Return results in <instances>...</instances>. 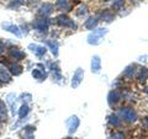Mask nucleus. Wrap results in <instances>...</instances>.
I'll return each instance as SVG.
<instances>
[{"instance_id": "7ed1b4c3", "label": "nucleus", "mask_w": 148, "mask_h": 139, "mask_svg": "<svg viewBox=\"0 0 148 139\" xmlns=\"http://www.w3.org/2000/svg\"><path fill=\"white\" fill-rule=\"evenodd\" d=\"M57 22H58V24L61 25V26L67 27V29H73V30L77 29L75 22H74L73 20H71L69 17L64 16V15H59V16L57 17Z\"/></svg>"}, {"instance_id": "f03ea898", "label": "nucleus", "mask_w": 148, "mask_h": 139, "mask_svg": "<svg viewBox=\"0 0 148 139\" xmlns=\"http://www.w3.org/2000/svg\"><path fill=\"white\" fill-rule=\"evenodd\" d=\"M120 114L123 118V121H126L128 123H133L137 121V113L136 111L131 107H125L120 110Z\"/></svg>"}, {"instance_id": "f3484780", "label": "nucleus", "mask_w": 148, "mask_h": 139, "mask_svg": "<svg viewBox=\"0 0 148 139\" xmlns=\"http://www.w3.org/2000/svg\"><path fill=\"white\" fill-rule=\"evenodd\" d=\"M32 75H34L35 79H38V80H43L47 76V74L45 73L43 69H35L34 72H32Z\"/></svg>"}, {"instance_id": "aec40b11", "label": "nucleus", "mask_w": 148, "mask_h": 139, "mask_svg": "<svg viewBox=\"0 0 148 139\" xmlns=\"http://www.w3.org/2000/svg\"><path fill=\"white\" fill-rule=\"evenodd\" d=\"M9 70H10V73L14 74V75H18V74H21V72H22V67L18 65V64H10V65H9Z\"/></svg>"}, {"instance_id": "412c9836", "label": "nucleus", "mask_w": 148, "mask_h": 139, "mask_svg": "<svg viewBox=\"0 0 148 139\" xmlns=\"http://www.w3.org/2000/svg\"><path fill=\"white\" fill-rule=\"evenodd\" d=\"M101 17H103V20H105L106 22H110V21L114 20V14L110 12V11H104Z\"/></svg>"}, {"instance_id": "cd10ccee", "label": "nucleus", "mask_w": 148, "mask_h": 139, "mask_svg": "<svg viewBox=\"0 0 148 139\" xmlns=\"http://www.w3.org/2000/svg\"><path fill=\"white\" fill-rule=\"evenodd\" d=\"M4 49H5V46H4V43L1 42V41H0V53H1Z\"/></svg>"}, {"instance_id": "20e7f679", "label": "nucleus", "mask_w": 148, "mask_h": 139, "mask_svg": "<svg viewBox=\"0 0 148 139\" xmlns=\"http://www.w3.org/2000/svg\"><path fill=\"white\" fill-rule=\"evenodd\" d=\"M83 78H84V70H83L82 68H78V69H77V72L74 73L73 80H72V86L74 87V89L80 85V82H82V80H83Z\"/></svg>"}, {"instance_id": "c85d7f7f", "label": "nucleus", "mask_w": 148, "mask_h": 139, "mask_svg": "<svg viewBox=\"0 0 148 139\" xmlns=\"http://www.w3.org/2000/svg\"><path fill=\"white\" fill-rule=\"evenodd\" d=\"M146 92H148V86H147V87H146Z\"/></svg>"}, {"instance_id": "c756f323", "label": "nucleus", "mask_w": 148, "mask_h": 139, "mask_svg": "<svg viewBox=\"0 0 148 139\" xmlns=\"http://www.w3.org/2000/svg\"><path fill=\"white\" fill-rule=\"evenodd\" d=\"M0 86H1V81H0Z\"/></svg>"}, {"instance_id": "a878e982", "label": "nucleus", "mask_w": 148, "mask_h": 139, "mask_svg": "<svg viewBox=\"0 0 148 139\" xmlns=\"http://www.w3.org/2000/svg\"><path fill=\"white\" fill-rule=\"evenodd\" d=\"M80 11H78L77 14H78V16H83V15H85V12H86V7L85 6H82L80 9H79Z\"/></svg>"}, {"instance_id": "39448f33", "label": "nucleus", "mask_w": 148, "mask_h": 139, "mask_svg": "<svg viewBox=\"0 0 148 139\" xmlns=\"http://www.w3.org/2000/svg\"><path fill=\"white\" fill-rule=\"evenodd\" d=\"M79 123H80V121H79V118L77 117V116H73V117H71L67 121V126H68V131H69V133H74L77 131V128L79 127Z\"/></svg>"}, {"instance_id": "f8f14e48", "label": "nucleus", "mask_w": 148, "mask_h": 139, "mask_svg": "<svg viewBox=\"0 0 148 139\" xmlns=\"http://www.w3.org/2000/svg\"><path fill=\"white\" fill-rule=\"evenodd\" d=\"M147 78H148L147 68L142 67V68L138 69V70H137V79H138V81H140V82H145L147 80Z\"/></svg>"}, {"instance_id": "1a4fd4ad", "label": "nucleus", "mask_w": 148, "mask_h": 139, "mask_svg": "<svg viewBox=\"0 0 148 139\" xmlns=\"http://www.w3.org/2000/svg\"><path fill=\"white\" fill-rule=\"evenodd\" d=\"M100 70H101V59L99 55H94L91 59V72L96 74Z\"/></svg>"}, {"instance_id": "9b49d317", "label": "nucleus", "mask_w": 148, "mask_h": 139, "mask_svg": "<svg viewBox=\"0 0 148 139\" xmlns=\"http://www.w3.org/2000/svg\"><path fill=\"white\" fill-rule=\"evenodd\" d=\"M53 9H54V6L52 5V4L46 3L40 7V14L41 15H43V16H47V15H49V14H52Z\"/></svg>"}, {"instance_id": "2eb2a0df", "label": "nucleus", "mask_w": 148, "mask_h": 139, "mask_svg": "<svg viewBox=\"0 0 148 139\" xmlns=\"http://www.w3.org/2000/svg\"><path fill=\"white\" fill-rule=\"evenodd\" d=\"M10 55L12 58H15V59H22V58H25V53L22 52L21 49H18L16 47H12L10 49Z\"/></svg>"}, {"instance_id": "a211bd4d", "label": "nucleus", "mask_w": 148, "mask_h": 139, "mask_svg": "<svg viewBox=\"0 0 148 139\" xmlns=\"http://www.w3.org/2000/svg\"><path fill=\"white\" fill-rule=\"evenodd\" d=\"M109 123L114 127H119V126H121V118H119L116 114H110L109 116Z\"/></svg>"}, {"instance_id": "423d86ee", "label": "nucleus", "mask_w": 148, "mask_h": 139, "mask_svg": "<svg viewBox=\"0 0 148 139\" xmlns=\"http://www.w3.org/2000/svg\"><path fill=\"white\" fill-rule=\"evenodd\" d=\"M34 27L38 31H47L48 20L47 18H37V20L34 21Z\"/></svg>"}, {"instance_id": "bb28decb", "label": "nucleus", "mask_w": 148, "mask_h": 139, "mask_svg": "<svg viewBox=\"0 0 148 139\" xmlns=\"http://www.w3.org/2000/svg\"><path fill=\"white\" fill-rule=\"evenodd\" d=\"M143 126L148 128V117H146L145 119H143Z\"/></svg>"}, {"instance_id": "6e6552de", "label": "nucleus", "mask_w": 148, "mask_h": 139, "mask_svg": "<svg viewBox=\"0 0 148 139\" xmlns=\"http://www.w3.org/2000/svg\"><path fill=\"white\" fill-rule=\"evenodd\" d=\"M137 67H136V64H130L128 67H126V69L123 70L122 73V76L123 78H127V79H131L136 75V73H137Z\"/></svg>"}, {"instance_id": "4468645a", "label": "nucleus", "mask_w": 148, "mask_h": 139, "mask_svg": "<svg viewBox=\"0 0 148 139\" xmlns=\"http://www.w3.org/2000/svg\"><path fill=\"white\" fill-rule=\"evenodd\" d=\"M10 78H11L10 73L6 70V68H5V67L0 64V80H3V81H6V82H8V81H10Z\"/></svg>"}, {"instance_id": "f257e3e1", "label": "nucleus", "mask_w": 148, "mask_h": 139, "mask_svg": "<svg viewBox=\"0 0 148 139\" xmlns=\"http://www.w3.org/2000/svg\"><path fill=\"white\" fill-rule=\"evenodd\" d=\"M108 33V30L106 29H98V30H94L91 32V33L88 36V43L89 44H99L100 40L103 38V37Z\"/></svg>"}, {"instance_id": "9d476101", "label": "nucleus", "mask_w": 148, "mask_h": 139, "mask_svg": "<svg viewBox=\"0 0 148 139\" xmlns=\"http://www.w3.org/2000/svg\"><path fill=\"white\" fill-rule=\"evenodd\" d=\"M29 49H31V52H34L37 57H42V55L46 53V49L42 46H38V44H30L29 46Z\"/></svg>"}, {"instance_id": "5701e85b", "label": "nucleus", "mask_w": 148, "mask_h": 139, "mask_svg": "<svg viewBox=\"0 0 148 139\" xmlns=\"http://www.w3.org/2000/svg\"><path fill=\"white\" fill-rule=\"evenodd\" d=\"M29 111H30V108L27 107V106H21V108H20V111H18V116H20V118H24L25 116L29 113Z\"/></svg>"}, {"instance_id": "0eeeda50", "label": "nucleus", "mask_w": 148, "mask_h": 139, "mask_svg": "<svg viewBox=\"0 0 148 139\" xmlns=\"http://www.w3.org/2000/svg\"><path fill=\"white\" fill-rule=\"evenodd\" d=\"M120 99H121V94L117 90H112V91H110V94L108 96V102L110 106H114L119 102Z\"/></svg>"}, {"instance_id": "6ab92c4d", "label": "nucleus", "mask_w": 148, "mask_h": 139, "mask_svg": "<svg viewBox=\"0 0 148 139\" xmlns=\"http://www.w3.org/2000/svg\"><path fill=\"white\" fill-rule=\"evenodd\" d=\"M58 10H68L71 5H69V0H58L57 4H56Z\"/></svg>"}, {"instance_id": "393cba45", "label": "nucleus", "mask_w": 148, "mask_h": 139, "mask_svg": "<svg viewBox=\"0 0 148 139\" xmlns=\"http://www.w3.org/2000/svg\"><path fill=\"white\" fill-rule=\"evenodd\" d=\"M108 139H125V136L122 133H114V134H111V136L108 138Z\"/></svg>"}, {"instance_id": "4be33fe9", "label": "nucleus", "mask_w": 148, "mask_h": 139, "mask_svg": "<svg viewBox=\"0 0 148 139\" xmlns=\"http://www.w3.org/2000/svg\"><path fill=\"white\" fill-rule=\"evenodd\" d=\"M46 43H47V46H49V47H51V50H52V53H53L54 55L58 54V44H57V43L52 42V41H47Z\"/></svg>"}, {"instance_id": "dca6fc26", "label": "nucleus", "mask_w": 148, "mask_h": 139, "mask_svg": "<svg viewBox=\"0 0 148 139\" xmlns=\"http://www.w3.org/2000/svg\"><path fill=\"white\" fill-rule=\"evenodd\" d=\"M96 25H98V18L96 17H89L85 21V24H84L85 29H88V30H94V27Z\"/></svg>"}, {"instance_id": "b1692460", "label": "nucleus", "mask_w": 148, "mask_h": 139, "mask_svg": "<svg viewBox=\"0 0 148 139\" xmlns=\"http://www.w3.org/2000/svg\"><path fill=\"white\" fill-rule=\"evenodd\" d=\"M123 4H125L123 0H114L112 7H114V9H116V10H120V9L123 6Z\"/></svg>"}, {"instance_id": "ddd939ff", "label": "nucleus", "mask_w": 148, "mask_h": 139, "mask_svg": "<svg viewBox=\"0 0 148 139\" xmlns=\"http://www.w3.org/2000/svg\"><path fill=\"white\" fill-rule=\"evenodd\" d=\"M3 27L5 30H8V31H10L11 33H14V35H16L17 37H21V32H20V30H18V27L17 26H15V25H11V24H5V22H4L3 24Z\"/></svg>"}]
</instances>
